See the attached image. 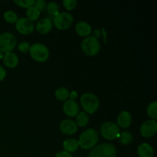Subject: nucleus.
Instances as JSON below:
<instances>
[{"instance_id": "f257e3e1", "label": "nucleus", "mask_w": 157, "mask_h": 157, "mask_svg": "<svg viewBox=\"0 0 157 157\" xmlns=\"http://www.w3.org/2000/svg\"><path fill=\"white\" fill-rule=\"evenodd\" d=\"M99 140V133L96 130L89 128L84 130L78 140L79 147L84 150L93 149L98 144Z\"/></svg>"}, {"instance_id": "f03ea898", "label": "nucleus", "mask_w": 157, "mask_h": 157, "mask_svg": "<svg viewBox=\"0 0 157 157\" xmlns=\"http://www.w3.org/2000/svg\"><path fill=\"white\" fill-rule=\"evenodd\" d=\"M117 149L112 144L104 143L91 150L87 157H116Z\"/></svg>"}, {"instance_id": "7ed1b4c3", "label": "nucleus", "mask_w": 157, "mask_h": 157, "mask_svg": "<svg viewBox=\"0 0 157 157\" xmlns=\"http://www.w3.org/2000/svg\"><path fill=\"white\" fill-rule=\"evenodd\" d=\"M81 107H83L85 113H95L99 107V100L98 97L92 93H85L81 96Z\"/></svg>"}, {"instance_id": "20e7f679", "label": "nucleus", "mask_w": 157, "mask_h": 157, "mask_svg": "<svg viewBox=\"0 0 157 157\" xmlns=\"http://www.w3.org/2000/svg\"><path fill=\"white\" fill-rule=\"evenodd\" d=\"M29 53L31 57L38 62H44L49 58V50L42 43H35L30 46Z\"/></svg>"}, {"instance_id": "39448f33", "label": "nucleus", "mask_w": 157, "mask_h": 157, "mask_svg": "<svg viewBox=\"0 0 157 157\" xmlns=\"http://www.w3.org/2000/svg\"><path fill=\"white\" fill-rule=\"evenodd\" d=\"M81 49L85 55L94 56L101 50V43L94 36H87L83 40Z\"/></svg>"}, {"instance_id": "423d86ee", "label": "nucleus", "mask_w": 157, "mask_h": 157, "mask_svg": "<svg viewBox=\"0 0 157 157\" xmlns=\"http://www.w3.org/2000/svg\"><path fill=\"white\" fill-rule=\"evenodd\" d=\"M101 133L103 137L107 140H113L119 137L120 129L113 122H105L101 127Z\"/></svg>"}, {"instance_id": "0eeeda50", "label": "nucleus", "mask_w": 157, "mask_h": 157, "mask_svg": "<svg viewBox=\"0 0 157 157\" xmlns=\"http://www.w3.org/2000/svg\"><path fill=\"white\" fill-rule=\"evenodd\" d=\"M16 45V38L10 32H3L0 35V52H12Z\"/></svg>"}, {"instance_id": "6e6552de", "label": "nucleus", "mask_w": 157, "mask_h": 157, "mask_svg": "<svg viewBox=\"0 0 157 157\" xmlns=\"http://www.w3.org/2000/svg\"><path fill=\"white\" fill-rule=\"evenodd\" d=\"M74 21L73 16L68 12H60L54 17L53 23L59 30H65L72 25Z\"/></svg>"}, {"instance_id": "1a4fd4ad", "label": "nucleus", "mask_w": 157, "mask_h": 157, "mask_svg": "<svg viewBox=\"0 0 157 157\" xmlns=\"http://www.w3.org/2000/svg\"><path fill=\"white\" fill-rule=\"evenodd\" d=\"M33 21L29 20L28 18H18L15 22V29L22 35H29L34 31Z\"/></svg>"}, {"instance_id": "9d476101", "label": "nucleus", "mask_w": 157, "mask_h": 157, "mask_svg": "<svg viewBox=\"0 0 157 157\" xmlns=\"http://www.w3.org/2000/svg\"><path fill=\"white\" fill-rule=\"evenodd\" d=\"M140 134L146 138H150L154 136L157 132V123L154 120L145 121L140 127Z\"/></svg>"}, {"instance_id": "9b49d317", "label": "nucleus", "mask_w": 157, "mask_h": 157, "mask_svg": "<svg viewBox=\"0 0 157 157\" xmlns=\"http://www.w3.org/2000/svg\"><path fill=\"white\" fill-rule=\"evenodd\" d=\"M63 110L67 116L73 117L79 113L80 107L78 103L74 100H67L63 105Z\"/></svg>"}, {"instance_id": "f8f14e48", "label": "nucleus", "mask_w": 157, "mask_h": 157, "mask_svg": "<svg viewBox=\"0 0 157 157\" xmlns=\"http://www.w3.org/2000/svg\"><path fill=\"white\" fill-rule=\"evenodd\" d=\"M60 130L64 134L72 135L78 130V126L76 123L71 119L64 120L60 124Z\"/></svg>"}, {"instance_id": "ddd939ff", "label": "nucleus", "mask_w": 157, "mask_h": 157, "mask_svg": "<svg viewBox=\"0 0 157 157\" xmlns=\"http://www.w3.org/2000/svg\"><path fill=\"white\" fill-rule=\"evenodd\" d=\"M53 27V22L48 18H44L39 20L36 24V30L40 34H47L51 32Z\"/></svg>"}, {"instance_id": "4468645a", "label": "nucleus", "mask_w": 157, "mask_h": 157, "mask_svg": "<svg viewBox=\"0 0 157 157\" xmlns=\"http://www.w3.org/2000/svg\"><path fill=\"white\" fill-rule=\"evenodd\" d=\"M132 123V117L130 112L122 111L117 117V124L118 127L121 128H128Z\"/></svg>"}, {"instance_id": "2eb2a0df", "label": "nucleus", "mask_w": 157, "mask_h": 157, "mask_svg": "<svg viewBox=\"0 0 157 157\" xmlns=\"http://www.w3.org/2000/svg\"><path fill=\"white\" fill-rule=\"evenodd\" d=\"M3 63L9 68H14L18 64V58L12 52H6L3 56Z\"/></svg>"}, {"instance_id": "dca6fc26", "label": "nucleus", "mask_w": 157, "mask_h": 157, "mask_svg": "<svg viewBox=\"0 0 157 157\" xmlns=\"http://www.w3.org/2000/svg\"><path fill=\"white\" fill-rule=\"evenodd\" d=\"M76 32L82 37H87L91 33V26L86 21H79L75 26Z\"/></svg>"}, {"instance_id": "f3484780", "label": "nucleus", "mask_w": 157, "mask_h": 157, "mask_svg": "<svg viewBox=\"0 0 157 157\" xmlns=\"http://www.w3.org/2000/svg\"><path fill=\"white\" fill-rule=\"evenodd\" d=\"M137 154L139 157H153L154 150L149 144H141L137 148Z\"/></svg>"}, {"instance_id": "a211bd4d", "label": "nucleus", "mask_w": 157, "mask_h": 157, "mask_svg": "<svg viewBox=\"0 0 157 157\" xmlns=\"http://www.w3.org/2000/svg\"><path fill=\"white\" fill-rule=\"evenodd\" d=\"M63 147L64 149V151L71 153L78 150V149L79 148V144H78V141L76 139L71 138V139H67L64 141Z\"/></svg>"}, {"instance_id": "6ab92c4d", "label": "nucleus", "mask_w": 157, "mask_h": 157, "mask_svg": "<svg viewBox=\"0 0 157 157\" xmlns=\"http://www.w3.org/2000/svg\"><path fill=\"white\" fill-rule=\"evenodd\" d=\"M69 94H70V92L68 91V90L64 87H58L55 92L57 99L61 101H67V98H69Z\"/></svg>"}, {"instance_id": "aec40b11", "label": "nucleus", "mask_w": 157, "mask_h": 157, "mask_svg": "<svg viewBox=\"0 0 157 157\" xmlns=\"http://www.w3.org/2000/svg\"><path fill=\"white\" fill-rule=\"evenodd\" d=\"M76 117V124L79 127H85L88 124L89 117L87 113L85 112H81L77 115Z\"/></svg>"}, {"instance_id": "412c9836", "label": "nucleus", "mask_w": 157, "mask_h": 157, "mask_svg": "<svg viewBox=\"0 0 157 157\" xmlns=\"http://www.w3.org/2000/svg\"><path fill=\"white\" fill-rule=\"evenodd\" d=\"M40 13L41 12L35 7V6H31L30 8L27 9V12H26V15H27V18L29 20H31L32 21H36L38 20V18H39Z\"/></svg>"}, {"instance_id": "4be33fe9", "label": "nucleus", "mask_w": 157, "mask_h": 157, "mask_svg": "<svg viewBox=\"0 0 157 157\" xmlns=\"http://www.w3.org/2000/svg\"><path fill=\"white\" fill-rule=\"evenodd\" d=\"M120 143L123 145H128L133 141V136L128 131H124L120 133Z\"/></svg>"}, {"instance_id": "5701e85b", "label": "nucleus", "mask_w": 157, "mask_h": 157, "mask_svg": "<svg viewBox=\"0 0 157 157\" xmlns=\"http://www.w3.org/2000/svg\"><path fill=\"white\" fill-rule=\"evenodd\" d=\"M46 8H47V11L49 15H52V16H56L59 13V6L58 5V3L55 2H50L49 3H48Z\"/></svg>"}, {"instance_id": "b1692460", "label": "nucleus", "mask_w": 157, "mask_h": 157, "mask_svg": "<svg viewBox=\"0 0 157 157\" xmlns=\"http://www.w3.org/2000/svg\"><path fill=\"white\" fill-rule=\"evenodd\" d=\"M147 114L149 117L152 118L153 120H156L157 118V102L153 101L150 103L147 107Z\"/></svg>"}, {"instance_id": "393cba45", "label": "nucleus", "mask_w": 157, "mask_h": 157, "mask_svg": "<svg viewBox=\"0 0 157 157\" xmlns=\"http://www.w3.org/2000/svg\"><path fill=\"white\" fill-rule=\"evenodd\" d=\"M4 18L7 22L15 23L18 20V15L13 11H7L5 12Z\"/></svg>"}, {"instance_id": "a878e982", "label": "nucleus", "mask_w": 157, "mask_h": 157, "mask_svg": "<svg viewBox=\"0 0 157 157\" xmlns=\"http://www.w3.org/2000/svg\"><path fill=\"white\" fill-rule=\"evenodd\" d=\"M14 2L18 5L19 7L21 8H30L31 6H33L35 5V0H15Z\"/></svg>"}, {"instance_id": "bb28decb", "label": "nucleus", "mask_w": 157, "mask_h": 157, "mask_svg": "<svg viewBox=\"0 0 157 157\" xmlns=\"http://www.w3.org/2000/svg\"><path fill=\"white\" fill-rule=\"evenodd\" d=\"M78 2L76 0H64L63 6L67 10H73L76 7Z\"/></svg>"}, {"instance_id": "cd10ccee", "label": "nucleus", "mask_w": 157, "mask_h": 157, "mask_svg": "<svg viewBox=\"0 0 157 157\" xmlns=\"http://www.w3.org/2000/svg\"><path fill=\"white\" fill-rule=\"evenodd\" d=\"M18 48L19 52H22V53H27V52H29V49H30V44L26 42V41H24V42H21L18 44Z\"/></svg>"}, {"instance_id": "c85d7f7f", "label": "nucleus", "mask_w": 157, "mask_h": 157, "mask_svg": "<svg viewBox=\"0 0 157 157\" xmlns=\"http://www.w3.org/2000/svg\"><path fill=\"white\" fill-rule=\"evenodd\" d=\"M35 6L40 12L44 11L46 8V2L44 0H38L35 2Z\"/></svg>"}, {"instance_id": "c756f323", "label": "nucleus", "mask_w": 157, "mask_h": 157, "mask_svg": "<svg viewBox=\"0 0 157 157\" xmlns=\"http://www.w3.org/2000/svg\"><path fill=\"white\" fill-rule=\"evenodd\" d=\"M55 157H72V155L71 153H69L67 152L64 151V150H62V151L57 153Z\"/></svg>"}, {"instance_id": "7c9ffc66", "label": "nucleus", "mask_w": 157, "mask_h": 157, "mask_svg": "<svg viewBox=\"0 0 157 157\" xmlns=\"http://www.w3.org/2000/svg\"><path fill=\"white\" fill-rule=\"evenodd\" d=\"M6 71L5 70L4 67L0 65V81H2L5 78H6Z\"/></svg>"}, {"instance_id": "2f4dec72", "label": "nucleus", "mask_w": 157, "mask_h": 157, "mask_svg": "<svg viewBox=\"0 0 157 157\" xmlns=\"http://www.w3.org/2000/svg\"><path fill=\"white\" fill-rule=\"evenodd\" d=\"M77 98H78V93L76 91H75V90H73V91H71L69 94V98H70V100H74L75 101Z\"/></svg>"}, {"instance_id": "473e14b6", "label": "nucleus", "mask_w": 157, "mask_h": 157, "mask_svg": "<svg viewBox=\"0 0 157 157\" xmlns=\"http://www.w3.org/2000/svg\"><path fill=\"white\" fill-rule=\"evenodd\" d=\"M2 58V52H0V58Z\"/></svg>"}]
</instances>
